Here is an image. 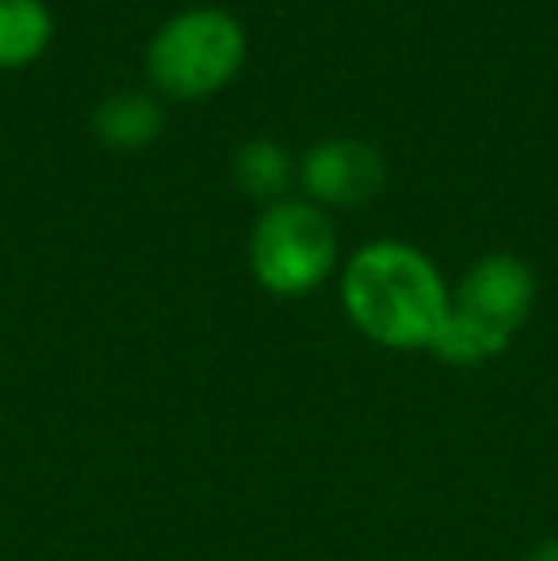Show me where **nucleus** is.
Masks as SVG:
<instances>
[{
    "label": "nucleus",
    "mask_w": 558,
    "mask_h": 561,
    "mask_svg": "<svg viewBox=\"0 0 558 561\" xmlns=\"http://www.w3.org/2000/svg\"><path fill=\"white\" fill-rule=\"evenodd\" d=\"M249 264L264 290L295 298L321 287L337 264V229L326 210L303 199L272 203L249 241Z\"/></svg>",
    "instance_id": "3"
},
{
    "label": "nucleus",
    "mask_w": 558,
    "mask_h": 561,
    "mask_svg": "<svg viewBox=\"0 0 558 561\" xmlns=\"http://www.w3.org/2000/svg\"><path fill=\"white\" fill-rule=\"evenodd\" d=\"M50 38V12L43 0H0V66H23Z\"/></svg>",
    "instance_id": "6"
},
{
    "label": "nucleus",
    "mask_w": 558,
    "mask_h": 561,
    "mask_svg": "<svg viewBox=\"0 0 558 561\" xmlns=\"http://www.w3.org/2000/svg\"><path fill=\"white\" fill-rule=\"evenodd\" d=\"M287 176H291V161L287 153L280 149V141H269V138H257V141H246L238 153V180L246 192L253 195H276L287 187Z\"/></svg>",
    "instance_id": "8"
},
{
    "label": "nucleus",
    "mask_w": 558,
    "mask_h": 561,
    "mask_svg": "<svg viewBox=\"0 0 558 561\" xmlns=\"http://www.w3.org/2000/svg\"><path fill=\"white\" fill-rule=\"evenodd\" d=\"M521 561H558V539H544V542H536V547L528 550Z\"/></svg>",
    "instance_id": "9"
},
{
    "label": "nucleus",
    "mask_w": 558,
    "mask_h": 561,
    "mask_svg": "<svg viewBox=\"0 0 558 561\" xmlns=\"http://www.w3.org/2000/svg\"><path fill=\"white\" fill-rule=\"evenodd\" d=\"M246 54L238 20L223 8H192L164 23L149 43V77L176 96H203L234 77Z\"/></svg>",
    "instance_id": "4"
},
{
    "label": "nucleus",
    "mask_w": 558,
    "mask_h": 561,
    "mask_svg": "<svg viewBox=\"0 0 558 561\" xmlns=\"http://www.w3.org/2000/svg\"><path fill=\"white\" fill-rule=\"evenodd\" d=\"M536 279L513 252H490L447 298V318L432 352L452 367H478L501 355L532 313Z\"/></svg>",
    "instance_id": "2"
},
{
    "label": "nucleus",
    "mask_w": 558,
    "mask_h": 561,
    "mask_svg": "<svg viewBox=\"0 0 558 561\" xmlns=\"http://www.w3.org/2000/svg\"><path fill=\"white\" fill-rule=\"evenodd\" d=\"M96 130L112 146H146L161 130V107L141 92H119L96 112Z\"/></svg>",
    "instance_id": "7"
},
{
    "label": "nucleus",
    "mask_w": 558,
    "mask_h": 561,
    "mask_svg": "<svg viewBox=\"0 0 558 561\" xmlns=\"http://www.w3.org/2000/svg\"><path fill=\"white\" fill-rule=\"evenodd\" d=\"M436 264L402 241H372L344 264L341 302L352 325L390 352H432L447 318Z\"/></svg>",
    "instance_id": "1"
},
{
    "label": "nucleus",
    "mask_w": 558,
    "mask_h": 561,
    "mask_svg": "<svg viewBox=\"0 0 558 561\" xmlns=\"http://www.w3.org/2000/svg\"><path fill=\"white\" fill-rule=\"evenodd\" d=\"M383 176L387 169H383L379 149L360 138H326L303 161L306 192L333 207H356L372 199L383 187Z\"/></svg>",
    "instance_id": "5"
}]
</instances>
